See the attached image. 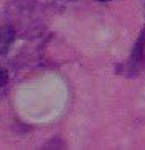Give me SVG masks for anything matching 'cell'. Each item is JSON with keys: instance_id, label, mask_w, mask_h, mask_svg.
Wrapping results in <instances>:
<instances>
[{"instance_id": "3", "label": "cell", "mask_w": 145, "mask_h": 150, "mask_svg": "<svg viewBox=\"0 0 145 150\" xmlns=\"http://www.w3.org/2000/svg\"><path fill=\"white\" fill-rule=\"evenodd\" d=\"M65 144L62 141H59V139H54V141H49L48 144H45L42 149H64Z\"/></svg>"}, {"instance_id": "1", "label": "cell", "mask_w": 145, "mask_h": 150, "mask_svg": "<svg viewBox=\"0 0 145 150\" xmlns=\"http://www.w3.org/2000/svg\"><path fill=\"white\" fill-rule=\"evenodd\" d=\"M144 59H145V29L144 32L140 34L139 40H137L136 46H134L132 50V56H131V70H136V72H139L140 69H142V64H144Z\"/></svg>"}, {"instance_id": "2", "label": "cell", "mask_w": 145, "mask_h": 150, "mask_svg": "<svg viewBox=\"0 0 145 150\" xmlns=\"http://www.w3.org/2000/svg\"><path fill=\"white\" fill-rule=\"evenodd\" d=\"M15 38H16L15 27L10 26V24H3V26H0V56L5 54V53L8 51L11 43L15 42Z\"/></svg>"}, {"instance_id": "5", "label": "cell", "mask_w": 145, "mask_h": 150, "mask_svg": "<svg viewBox=\"0 0 145 150\" xmlns=\"http://www.w3.org/2000/svg\"><path fill=\"white\" fill-rule=\"evenodd\" d=\"M99 2H108V0H99Z\"/></svg>"}, {"instance_id": "4", "label": "cell", "mask_w": 145, "mask_h": 150, "mask_svg": "<svg viewBox=\"0 0 145 150\" xmlns=\"http://www.w3.org/2000/svg\"><path fill=\"white\" fill-rule=\"evenodd\" d=\"M6 83H8V72L3 67H0V88H3Z\"/></svg>"}]
</instances>
